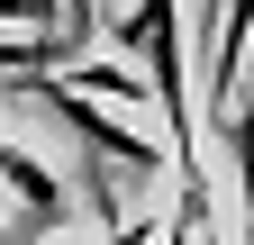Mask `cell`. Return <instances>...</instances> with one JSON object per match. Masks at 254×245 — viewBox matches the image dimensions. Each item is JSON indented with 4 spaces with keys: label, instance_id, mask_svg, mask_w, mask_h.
<instances>
[{
    "label": "cell",
    "instance_id": "7a4b0ae2",
    "mask_svg": "<svg viewBox=\"0 0 254 245\" xmlns=\"http://www.w3.org/2000/svg\"><path fill=\"white\" fill-rule=\"evenodd\" d=\"M0 100H27V109H46L64 136H82V145H100V155H118V164H136V173H154L173 155L154 127H136V118H109V100H91V91H73L64 73H27V82H0Z\"/></svg>",
    "mask_w": 254,
    "mask_h": 245
},
{
    "label": "cell",
    "instance_id": "277c9868",
    "mask_svg": "<svg viewBox=\"0 0 254 245\" xmlns=\"http://www.w3.org/2000/svg\"><path fill=\"white\" fill-rule=\"evenodd\" d=\"M227 145H236V200H245V245H254V100L227 109Z\"/></svg>",
    "mask_w": 254,
    "mask_h": 245
},
{
    "label": "cell",
    "instance_id": "5b68a950",
    "mask_svg": "<svg viewBox=\"0 0 254 245\" xmlns=\"http://www.w3.org/2000/svg\"><path fill=\"white\" fill-rule=\"evenodd\" d=\"M46 27H55V37L82 55L91 37H100V9H91V0H46Z\"/></svg>",
    "mask_w": 254,
    "mask_h": 245
},
{
    "label": "cell",
    "instance_id": "6da1fadb",
    "mask_svg": "<svg viewBox=\"0 0 254 245\" xmlns=\"http://www.w3.org/2000/svg\"><path fill=\"white\" fill-rule=\"evenodd\" d=\"M109 46H127V64L154 91V127H164L173 164H182V200H200V118H190V37H182V0H136L109 18Z\"/></svg>",
    "mask_w": 254,
    "mask_h": 245
},
{
    "label": "cell",
    "instance_id": "52a82bcc",
    "mask_svg": "<svg viewBox=\"0 0 254 245\" xmlns=\"http://www.w3.org/2000/svg\"><path fill=\"white\" fill-rule=\"evenodd\" d=\"M100 245H154V218H118V227H109Z\"/></svg>",
    "mask_w": 254,
    "mask_h": 245
},
{
    "label": "cell",
    "instance_id": "8992f818",
    "mask_svg": "<svg viewBox=\"0 0 254 245\" xmlns=\"http://www.w3.org/2000/svg\"><path fill=\"white\" fill-rule=\"evenodd\" d=\"M0 27H46V0H0Z\"/></svg>",
    "mask_w": 254,
    "mask_h": 245
},
{
    "label": "cell",
    "instance_id": "ba28073f",
    "mask_svg": "<svg viewBox=\"0 0 254 245\" xmlns=\"http://www.w3.org/2000/svg\"><path fill=\"white\" fill-rule=\"evenodd\" d=\"M0 245H27V236H9V227H0Z\"/></svg>",
    "mask_w": 254,
    "mask_h": 245
},
{
    "label": "cell",
    "instance_id": "3957f363",
    "mask_svg": "<svg viewBox=\"0 0 254 245\" xmlns=\"http://www.w3.org/2000/svg\"><path fill=\"white\" fill-rule=\"evenodd\" d=\"M82 64L73 46L55 37V27H0V82H27V73H64Z\"/></svg>",
    "mask_w": 254,
    "mask_h": 245
}]
</instances>
